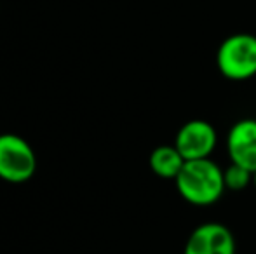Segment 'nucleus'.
Segmentation results:
<instances>
[{"label":"nucleus","instance_id":"nucleus-8","mask_svg":"<svg viewBox=\"0 0 256 254\" xmlns=\"http://www.w3.org/2000/svg\"><path fill=\"white\" fill-rule=\"evenodd\" d=\"M223 180H225V188L230 192H242L253 183V173L242 166L232 164L223 169Z\"/></svg>","mask_w":256,"mask_h":254},{"label":"nucleus","instance_id":"nucleus-6","mask_svg":"<svg viewBox=\"0 0 256 254\" xmlns=\"http://www.w3.org/2000/svg\"><path fill=\"white\" fill-rule=\"evenodd\" d=\"M226 153L232 164L256 171V119H240L228 129Z\"/></svg>","mask_w":256,"mask_h":254},{"label":"nucleus","instance_id":"nucleus-9","mask_svg":"<svg viewBox=\"0 0 256 254\" xmlns=\"http://www.w3.org/2000/svg\"><path fill=\"white\" fill-rule=\"evenodd\" d=\"M253 185H254V188H256V171L253 173Z\"/></svg>","mask_w":256,"mask_h":254},{"label":"nucleus","instance_id":"nucleus-1","mask_svg":"<svg viewBox=\"0 0 256 254\" xmlns=\"http://www.w3.org/2000/svg\"><path fill=\"white\" fill-rule=\"evenodd\" d=\"M176 190L186 204L196 207H209L225 193L223 169L209 159L186 160L174 180Z\"/></svg>","mask_w":256,"mask_h":254},{"label":"nucleus","instance_id":"nucleus-3","mask_svg":"<svg viewBox=\"0 0 256 254\" xmlns=\"http://www.w3.org/2000/svg\"><path fill=\"white\" fill-rule=\"evenodd\" d=\"M37 171V157L24 138L0 134V178L7 183H24Z\"/></svg>","mask_w":256,"mask_h":254},{"label":"nucleus","instance_id":"nucleus-2","mask_svg":"<svg viewBox=\"0 0 256 254\" xmlns=\"http://www.w3.org/2000/svg\"><path fill=\"white\" fill-rule=\"evenodd\" d=\"M216 68L222 77L232 82L256 77V35H228L216 51Z\"/></svg>","mask_w":256,"mask_h":254},{"label":"nucleus","instance_id":"nucleus-7","mask_svg":"<svg viewBox=\"0 0 256 254\" xmlns=\"http://www.w3.org/2000/svg\"><path fill=\"white\" fill-rule=\"evenodd\" d=\"M186 160L178 152L174 145H160L150 153V169L155 176L162 178V180H176L180 174L182 167L185 166Z\"/></svg>","mask_w":256,"mask_h":254},{"label":"nucleus","instance_id":"nucleus-4","mask_svg":"<svg viewBox=\"0 0 256 254\" xmlns=\"http://www.w3.org/2000/svg\"><path fill=\"white\" fill-rule=\"evenodd\" d=\"M174 146L185 160L209 159L218 146V131L204 119H192L178 129Z\"/></svg>","mask_w":256,"mask_h":254},{"label":"nucleus","instance_id":"nucleus-5","mask_svg":"<svg viewBox=\"0 0 256 254\" xmlns=\"http://www.w3.org/2000/svg\"><path fill=\"white\" fill-rule=\"evenodd\" d=\"M183 254H236V239L226 225L209 221L194 228Z\"/></svg>","mask_w":256,"mask_h":254}]
</instances>
